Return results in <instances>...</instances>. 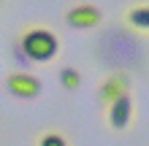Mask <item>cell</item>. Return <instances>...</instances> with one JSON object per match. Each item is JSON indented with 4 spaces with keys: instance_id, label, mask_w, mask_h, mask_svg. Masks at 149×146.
Instances as JSON below:
<instances>
[{
    "instance_id": "obj_6",
    "label": "cell",
    "mask_w": 149,
    "mask_h": 146,
    "mask_svg": "<svg viewBox=\"0 0 149 146\" xmlns=\"http://www.w3.org/2000/svg\"><path fill=\"white\" fill-rule=\"evenodd\" d=\"M122 19L130 30H138V33H149V3H136L130 6L125 14H122Z\"/></svg>"
},
{
    "instance_id": "obj_5",
    "label": "cell",
    "mask_w": 149,
    "mask_h": 146,
    "mask_svg": "<svg viewBox=\"0 0 149 146\" xmlns=\"http://www.w3.org/2000/svg\"><path fill=\"white\" fill-rule=\"evenodd\" d=\"M130 119H133V100H130V95H122L109 106V125L114 130H125Z\"/></svg>"
},
{
    "instance_id": "obj_2",
    "label": "cell",
    "mask_w": 149,
    "mask_h": 146,
    "mask_svg": "<svg viewBox=\"0 0 149 146\" xmlns=\"http://www.w3.org/2000/svg\"><path fill=\"white\" fill-rule=\"evenodd\" d=\"M6 89L11 92L14 98H22V100H33L43 92V84L36 73H27V71H14L6 76Z\"/></svg>"
},
{
    "instance_id": "obj_1",
    "label": "cell",
    "mask_w": 149,
    "mask_h": 146,
    "mask_svg": "<svg viewBox=\"0 0 149 146\" xmlns=\"http://www.w3.org/2000/svg\"><path fill=\"white\" fill-rule=\"evenodd\" d=\"M19 51L30 62H52L60 54V38L49 27H30L19 38Z\"/></svg>"
},
{
    "instance_id": "obj_7",
    "label": "cell",
    "mask_w": 149,
    "mask_h": 146,
    "mask_svg": "<svg viewBox=\"0 0 149 146\" xmlns=\"http://www.w3.org/2000/svg\"><path fill=\"white\" fill-rule=\"evenodd\" d=\"M60 84H63V89H79L81 87V76H79V71L76 68H71V65H65L63 71H60Z\"/></svg>"
},
{
    "instance_id": "obj_3",
    "label": "cell",
    "mask_w": 149,
    "mask_h": 146,
    "mask_svg": "<svg viewBox=\"0 0 149 146\" xmlns=\"http://www.w3.org/2000/svg\"><path fill=\"white\" fill-rule=\"evenodd\" d=\"M65 22L73 30H92V27H98L103 22V11L98 6H92V3H76V6L68 8Z\"/></svg>"
},
{
    "instance_id": "obj_8",
    "label": "cell",
    "mask_w": 149,
    "mask_h": 146,
    "mask_svg": "<svg viewBox=\"0 0 149 146\" xmlns=\"http://www.w3.org/2000/svg\"><path fill=\"white\" fill-rule=\"evenodd\" d=\"M38 146H68V141L60 130H46L38 135Z\"/></svg>"
},
{
    "instance_id": "obj_4",
    "label": "cell",
    "mask_w": 149,
    "mask_h": 146,
    "mask_svg": "<svg viewBox=\"0 0 149 146\" xmlns=\"http://www.w3.org/2000/svg\"><path fill=\"white\" fill-rule=\"evenodd\" d=\"M127 87H130V79H127V73L117 71V73L106 76V79H103V84L98 87V103L109 108V106H111V103L117 100V98L127 95Z\"/></svg>"
}]
</instances>
